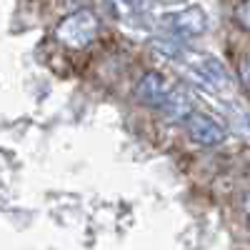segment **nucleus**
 I'll return each mask as SVG.
<instances>
[{
    "mask_svg": "<svg viewBox=\"0 0 250 250\" xmlns=\"http://www.w3.org/2000/svg\"><path fill=\"white\" fill-rule=\"evenodd\" d=\"M98 28L100 23L90 10H78L65 20H60V25L55 28V38L68 48H85L95 40Z\"/></svg>",
    "mask_w": 250,
    "mask_h": 250,
    "instance_id": "obj_1",
    "label": "nucleus"
},
{
    "mask_svg": "<svg viewBox=\"0 0 250 250\" xmlns=\"http://www.w3.org/2000/svg\"><path fill=\"white\" fill-rule=\"evenodd\" d=\"M160 28L168 35H175V38H195V35L205 33L208 15H205L203 8L193 5V8H185V10H178V13H168L160 20Z\"/></svg>",
    "mask_w": 250,
    "mask_h": 250,
    "instance_id": "obj_2",
    "label": "nucleus"
},
{
    "mask_svg": "<svg viewBox=\"0 0 250 250\" xmlns=\"http://www.w3.org/2000/svg\"><path fill=\"white\" fill-rule=\"evenodd\" d=\"M190 65H193V73L205 83V85H210L213 90H228V85H230V73H228V68L218 58H213V55H193Z\"/></svg>",
    "mask_w": 250,
    "mask_h": 250,
    "instance_id": "obj_3",
    "label": "nucleus"
},
{
    "mask_svg": "<svg viewBox=\"0 0 250 250\" xmlns=\"http://www.w3.org/2000/svg\"><path fill=\"white\" fill-rule=\"evenodd\" d=\"M188 133H190V138L200 145H220L225 140V128L213 120V118H208L203 113H190L188 115Z\"/></svg>",
    "mask_w": 250,
    "mask_h": 250,
    "instance_id": "obj_4",
    "label": "nucleus"
},
{
    "mask_svg": "<svg viewBox=\"0 0 250 250\" xmlns=\"http://www.w3.org/2000/svg\"><path fill=\"white\" fill-rule=\"evenodd\" d=\"M170 90H173V85H170V83L165 80L163 75H158V73H145L143 80L138 83V88H135V95H138L143 103H148V105L160 108L163 100L168 98Z\"/></svg>",
    "mask_w": 250,
    "mask_h": 250,
    "instance_id": "obj_5",
    "label": "nucleus"
},
{
    "mask_svg": "<svg viewBox=\"0 0 250 250\" xmlns=\"http://www.w3.org/2000/svg\"><path fill=\"white\" fill-rule=\"evenodd\" d=\"M160 110L165 113V118H168V120L180 123V120H188V115L193 113V103H190V98H188V93L173 88V90L168 93V98L163 100Z\"/></svg>",
    "mask_w": 250,
    "mask_h": 250,
    "instance_id": "obj_6",
    "label": "nucleus"
},
{
    "mask_svg": "<svg viewBox=\"0 0 250 250\" xmlns=\"http://www.w3.org/2000/svg\"><path fill=\"white\" fill-rule=\"evenodd\" d=\"M153 48H155V50H160V53H165V55H170V58H178V55L183 53V50H180V45H178V43H173V40H155Z\"/></svg>",
    "mask_w": 250,
    "mask_h": 250,
    "instance_id": "obj_7",
    "label": "nucleus"
},
{
    "mask_svg": "<svg viewBox=\"0 0 250 250\" xmlns=\"http://www.w3.org/2000/svg\"><path fill=\"white\" fill-rule=\"evenodd\" d=\"M123 3H128L133 10H138V13H145V10H153V5H155V0H123Z\"/></svg>",
    "mask_w": 250,
    "mask_h": 250,
    "instance_id": "obj_8",
    "label": "nucleus"
},
{
    "mask_svg": "<svg viewBox=\"0 0 250 250\" xmlns=\"http://www.w3.org/2000/svg\"><path fill=\"white\" fill-rule=\"evenodd\" d=\"M245 13H248V3L240 5V23H243V28H248V23H245Z\"/></svg>",
    "mask_w": 250,
    "mask_h": 250,
    "instance_id": "obj_9",
    "label": "nucleus"
}]
</instances>
